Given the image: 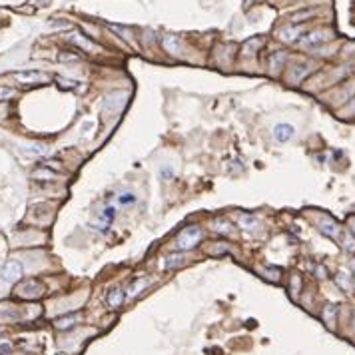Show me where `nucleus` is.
Here are the masks:
<instances>
[{
	"label": "nucleus",
	"mask_w": 355,
	"mask_h": 355,
	"mask_svg": "<svg viewBox=\"0 0 355 355\" xmlns=\"http://www.w3.org/2000/svg\"><path fill=\"white\" fill-rule=\"evenodd\" d=\"M201 240V230L198 225H188L184 230L178 234V240H176V245L180 251H190L194 249Z\"/></svg>",
	"instance_id": "f257e3e1"
},
{
	"label": "nucleus",
	"mask_w": 355,
	"mask_h": 355,
	"mask_svg": "<svg viewBox=\"0 0 355 355\" xmlns=\"http://www.w3.org/2000/svg\"><path fill=\"white\" fill-rule=\"evenodd\" d=\"M14 293L20 299H40L46 293V288L38 280H26V282L18 284V288L14 289Z\"/></svg>",
	"instance_id": "f03ea898"
},
{
	"label": "nucleus",
	"mask_w": 355,
	"mask_h": 355,
	"mask_svg": "<svg viewBox=\"0 0 355 355\" xmlns=\"http://www.w3.org/2000/svg\"><path fill=\"white\" fill-rule=\"evenodd\" d=\"M12 78H14L18 84L34 86V84H44V82H48L50 76L44 74V72H38V70H22V72H14Z\"/></svg>",
	"instance_id": "7ed1b4c3"
},
{
	"label": "nucleus",
	"mask_w": 355,
	"mask_h": 355,
	"mask_svg": "<svg viewBox=\"0 0 355 355\" xmlns=\"http://www.w3.org/2000/svg\"><path fill=\"white\" fill-rule=\"evenodd\" d=\"M22 275H24V267H22V264L16 262V260H10V262H6L2 267H0V280L6 282V284H16V282H20Z\"/></svg>",
	"instance_id": "20e7f679"
},
{
	"label": "nucleus",
	"mask_w": 355,
	"mask_h": 355,
	"mask_svg": "<svg viewBox=\"0 0 355 355\" xmlns=\"http://www.w3.org/2000/svg\"><path fill=\"white\" fill-rule=\"evenodd\" d=\"M317 227H319V232H321L323 236H327L329 240L339 242V240H341V236H343V234H341L339 223H337L335 220H332V218H319Z\"/></svg>",
	"instance_id": "39448f33"
},
{
	"label": "nucleus",
	"mask_w": 355,
	"mask_h": 355,
	"mask_svg": "<svg viewBox=\"0 0 355 355\" xmlns=\"http://www.w3.org/2000/svg\"><path fill=\"white\" fill-rule=\"evenodd\" d=\"M329 40H332V32H327V30H313V32H310V34L303 36L299 40V44L303 48H317V46H321V44H325Z\"/></svg>",
	"instance_id": "423d86ee"
},
{
	"label": "nucleus",
	"mask_w": 355,
	"mask_h": 355,
	"mask_svg": "<svg viewBox=\"0 0 355 355\" xmlns=\"http://www.w3.org/2000/svg\"><path fill=\"white\" fill-rule=\"evenodd\" d=\"M313 70H315V64H311V62H308V64H299V66H293V68H291V72H289V76H288V80H289L291 84H299V82L306 80L310 74H313Z\"/></svg>",
	"instance_id": "0eeeda50"
},
{
	"label": "nucleus",
	"mask_w": 355,
	"mask_h": 355,
	"mask_svg": "<svg viewBox=\"0 0 355 355\" xmlns=\"http://www.w3.org/2000/svg\"><path fill=\"white\" fill-rule=\"evenodd\" d=\"M66 40L70 42V44H74V46H78V48H82L84 52H90V54H94L96 50H98V46L92 42V40H88L84 34H80V32H70L68 36H66Z\"/></svg>",
	"instance_id": "6e6552de"
},
{
	"label": "nucleus",
	"mask_w": 355,
	"mask_h": 355,
	"mask_svg": "<svg viewBox=\"0 0 355 355\" xmlns=\"http://www.w3.org/2000/svg\"><path fill=\"white\" fill-rule=\"evenodd\" d=\"M82 321V313H68V315H62L54 321V327L60 329V332H68V329L76 327Z\"/></svg>",
	"instance_id": "1a4fd4ad"
},
{
	"label": "nucleus",
	"mask_w": 355,
	"mask_h": 355,
	"mask_svg": "<svg viewBox=\"0 0 355 355\" xmlns=\"http://www.w3.org/2000/svg\"><path fill=\"white\" fill-rule=\"evenodd\" d=\"M162 46L166 48V52H170L174 56H180L184 52V42L178 38V36H172V34H168V36L162 38Z\"/></svg>",
	"instance_id": "9d476101"
},
{
	"label": "nucleus",
	"mask_w": 355,
	"mask_h": 355,
	"mask_svg": "<svg viewBox=\"0 0 355 355\" xmlns=\"http://www.w3.org/2000/svg\"><path fill=\"white\" fill-rule=\"evenodd\" d=\"M301 34H303V28L301 26H295V24H293V26H286V28H282L280 32H277V36H280L282 42H289V44L291 42H297Z\"/></svg>",
	"instance_id": "9b49d317"
},
{
	"label": "nucleus",
	"mask_w": 355,
	"mask_h": 355,
	"mask_svg": "<svg viewBox=\"0 0 355 355\" xmlns=\"http://www.w3.org/2000/svg\"><path fill=\"white\" fill-rule=\"evenodd\" d=\"M106 301H108V308H110V310H120V308L124 306V301H126V293H124V289H120V288L110 289V291H108Z\"/></svg>",
	"instance_id": "f8f14e48"
},
{
	"label": "nucleus",
	"mask_w": 355,
	"mask_h": 355,
	"mask_svg": "<svg viewBox=\"0 0 355 355\" xmlns=\"http://www.w3.org/2000/svg\"><path fill=\"white\" fill-rule=\"evenodd\" d=\"M273 136H275L277 142H289L295 136V130H293V126H289V124H277L273 128Z\"/></svg>",
	"instance_id": "ddd939ff"
},
{
	"label": "nucleus",
	"mask_w": 355,
	"mask_h": 355,
	"mask_svg": "<svg viewBox=\"0 0 355 355\" xmlns=\"http://www.w3.org/2000/svg\"><path fill=\"white\" fill-rule=\"evenodd\" d=\"M186 264V256L184 253H170L168 258H164L160 262V267L162 269H176V267H182Z\"/></svg>",
	"instance_id": "4468645a"
},
{
	"label": "nucleus",
	"mask_w": 355,
	"mask_h": 355,
	"mask_svg": "<svg viewBox=\"0 0 355 355\" xmlns=\"http://www.w3.org/2000/svg\"><path fill=\"white\" fill-rule=\"evenodd\" d=\"M238 223L244 227V230H247V232H258L260 225H262V222H260L256 216H249V214L240 216V218H238Z\"/></svg>",
	"instance_id": "2eb2a0df"
},
{
	"label": "nucleus",
	"mask_w": 355,
	"mask_h": 355,
	"mask_svg": "<svg viewBox=\"0 0 355 355\" xmlns=\"http://www.w3.org/2000/svg\"><path fill=\"white\" fill-rule=\"evenodd\" d=\"M24 154L30 156V158H42V156H48L50 154V148L46 144H32V146L24 148Z\"/></svg>",
	"instance_id": "dca6fc26"
},
{
	"label": "nucleus",
	"mask_w": 355,
	"mask_h": 355,
	"mask_svg": "<svg viewBox=\"0 0 355 355\" xmlns=\"http://www.w3.org/2000/svg\"><path fill=\"white\" fill-rule=\"evenodd\" d=\"M286 60H288V54L286 52H273V56L269 58V70H271V74L280 72L284 68Z\"/></svg>",
	"instance_id": "f3484780"
},
{
	"label": "nucleus",
	"mask_w": 355,
	"mask_h": 355,
	"mask_svg": "<svg viewBox=\"0 0 355 355\" xmlns=\"http://www.w3.org/2000/svg\"><path fill=\"white\" fill-rule=\"evenodd\" d=\"M150 286V282L148 280H144V277H140V280H136L134 284H130L128 286V297H138L146 288Z\"/></svg>",
	"instance_id": "a211bd4d"
},
{
	"label": "nucleus",
	"mask_w": 355,
	"mask_h": 355,
	"mask_svg": "<svg viewBox=\"0 0 355 355\" xmlns=\"http://www.w3.org/2000/svg\"><path fill=\"white\" fill-rule=\"evenodd\" d=\"M32 178H36V180H56V178H58V172H56V170H50V168H46V166H42V168L34 170Z\"/></svg>",
	"instance_id": "6ab92c4d"
},
{
	"label": "nucleus",
	"mask_w": 355,
	"mask_h": 355,
	"mask_svg": "<svg viewBox=\"0 0 355 355\" xmlns=\"http://www.w3.org/2000/svg\"><path fill=\"white\" fill-rule=\"evenodd\" d=\"M335 280H337V284H339V288H341V289H345V291H353V288H355V286H353V275H349L347 271H339Z\"/></svg>",
	"instance_id": "aec40b11"
},
{
	"label": "nucleus",
	"mask_w": 355,
	"mask_h": 355,
	"mask_svg": "<svg viewBox=\"0 0 355 355\" xmlns=\"http://www.w3.org/2000/svg\"><path fill=\"white\" fill-rule=\"evenodd\" d=\"M214 230L218 232V234H223V236H230L234 230H232V223L227 222V220H223V218H218V220H214Z\"/></svg>",
	"instance_id": "412c9836"
},
{
	"label": "nucleus",
	"mask_w": 355,
	"mask_h": 355,
	"mask_svg": "<svg viewBox=\"0 0 355 355\" xmlns=\"http://www.w3.org/2000/svg\"><path fill=\"white\" fill-rule=\"evenodd\" d=\"M323 319H325V323H327V327H335V321H337V308L335 306H327L325 310H323Z\"/></svg>",
	"instance_id": "4be33fe9"
},
{
	"label": "nucleus",
	"mask_w": 355,
	"mask_h": 355,
	"mask_svg": "<svg viewBox=\"0 0 355 355\" xmlns=\"http://www.w3.org/2000/svg\"><path fill=\"white\" fill-rule=\"evenodd\" d=\"M262 44H264L262 38H251V40H247V42L244 44V54H245V56H251Z\"/></svg>",
	"instance_id": "5701e85b"
},
{
	"label": "nucleus",
	"mask_w": 355,
	"mask_h": 355,
	"mask_svg": "<svg viewBox=\"0 0 355 355\" xmlns=\"http://www.w3.org/2000/svg\"><path fill=\"white\" fill-rule=\"evenodd\" d=\"M262 273H264V277H266V280H269V282H280L282 269H277V267H273V269H271V267H266Z\"/></svg>",
	"instance_id": "b1692460"
},
{
	"label": "nucleus",
	"mask_w": 355,
	"mask_h": 355,
	"mask_svg": "<svg viewBox=\"0 0 355 355\" xmlns=\"http://www.w3.org/2000/svg\"><path fill=\"white\" fill-rule=\"evenodd\" d=\"M60 86L62 88H68V90H84V86H78L80 82H74V80H66V78H58Z\"/></svg>",
	"instance_id": "393cba45"
},
{
	"label": "nucleus",
	"mask_w": 355,
	"mask_h": 355,
	"mask_svg": "<svg viewBox=\"0 0 355 355\" xmlns=\"http://www.w3.org/2000/svg\"><path fill=\"white\" fill-rule=\"evenodd\" d=\"M110 28H112L114 32H118V34H120L124 40H128V42L132 40V32H130L128 28H124V26H112V24H110Z\"/></svg>",
	"instance_id": "a878e982"
},
{
	"label": "nucleus",
	"mask_w": 355,
	"mask_h": 355,
	"mask_svg": "<svg viewBox=\"0 0 355 355\" xmlns=\"http://www.w3.org/2000/svg\"><path fill=\"white\" fill-rule=\"evenodd\" d=\"M14 96V90L12 88H6V86H0V102H6Z\"/></svg>",
	"instance_id": "bb28decb"
},
{
	"label": "nucleus",
	"mask_w": 355,
	"mask_h": 355,
	"mask_svg": "<svg viewBox=\"0 0 355 355\" xmlns=\"http://www.w3.org/2000/svg\"><path fill=\"white\" fill-rule=\"evenodd\" d=\"M118 201H120V204H124V206H126V204H134V201H136V196L126 192V194H122V196L118 198Z\"/></svg>",
	"instance_id": "cd10ccee"
},
{
	"label": "nucleus",
	"mask_w": 355,
	"mask_h": 355,
	"mask_svg": "<svg viewBox=\"0 0 355 355\" xmlns=\"http://www.w3.org/2000/svg\"><path fill=\"white\" fill-rule=\"evenodd\" d=\"M341 242H343V247L347 251H355V240L349 238V236H341Z\"/></svg>",
	"instance_id": "c85d7f7f"
},
{
	"label": "nucleus",
	"mask_w": 355,
	"mask_h": 355,
	"mask_svg": "<svg viewBox=\"0 0 355 355\" xmlns=\"http://www.w3.org/2000/svg\"><path fill=\"white\" fill-rule=\"evenodd\" d=\"M10 351H12V345L8 341L0 343V355H10Z\"/></svg>",
	"instance_id": "c756f323"
},
{
	"label": "nucleus",
	"mask_w": 355,
	"mask_h": 355,
	"mask_svg": "<svg viewBox=\"0 0 355 355\" xmlns=\"http://www.w3.org/2000/svg\"><path fill=\"white\" fill-rule=\"evenodd\" d=\"M114 216H116V208H106V210H104V214H102V218H104V220H112Z\"/></svg>",
	"instance_id": "7c9ffc66"
},
{
	"label": "nucleus",
	"mask_w": 355,
	"mask_h": 355,
	"mask_svg": "<svg viewBox=\"0 0 355 355\" xmlns=\"http://www.w3.org/2000/svg\"><path fill=\"white\" fill-rule=\"evenodd\" d=\"M349 230H351V236L355 238V218H349Z\"/></svg>",
	"instance_id": "2f4dec72"
},
{
	"label": "nucleus",
	"mask_w": 355,
	"mask_h": 355,
	"mask_svg": "<svg viewBox=\"0 0 355 355\" xmlns=\"http://www.w3.org/2000/svg\"><path fill=\"white\" fill-rule=\"evenodd\" d=\"M256 2H262V0H245V6L249 8V6H253V4H256Z\"/></svg>",
	"instance_id": "473e14b6"
},
{
	"label": "nucleus",
	"mask_w": 355,
	"mask_h": 355,
	"mask_svg": "<svg viewBox=\"0 0 355 355\" xmlns=\"http://www.w3.org/2000/svg\"><path fill=\"white\" fill-rule=\"evenodd\" d=\"M347 112H355V98H353V102L347 106Z\"/></svg>",
	"instance_id": "72a5a7b5"
},
{
	"label": "nucleus",
	"mask_w": 355,
	"mask_h": 355,
	"mask_svg": "<svg viewBox=\"0 0 355 355\" xmlns=\"http://www.w3.org/2000/svg\"><path fill=\"white\" fill-rule=\"evenodd\" d=\"M56 355H68V353H64V351H60V353H56Z\"/></svg>",
	"instance_id": "f704fd0d"
},
{
	"label": "nucleus",
	"mask_w": 355,
	"mask_h": 355,
	"mask_svg": "<svg viewBox=\"0 0 355 355\" xmlns=\"http://www.w3.org/2000/svg\"><path fill=\"white\" fill-rule=\"evenodd\" d=\"M351 267H355V262H353V264H351Z\"/></svg>",
	"instance_id": "c9c22d12"
},
{
	"label": "nucleus",
	"mask_w": 355,
	"mask_h": 355,
	"mask_svg": "<svg viewBox=\"0 0 355 355\" xmlns=\"http://www.w3.org/2000/svg\"><path fill=\"white\" fill-rule=\"evenodd\" d=\"M0 333H2V327H0Z\"/></svg>",
	"instance_id": "e433bc0d"
}]
</instances>
